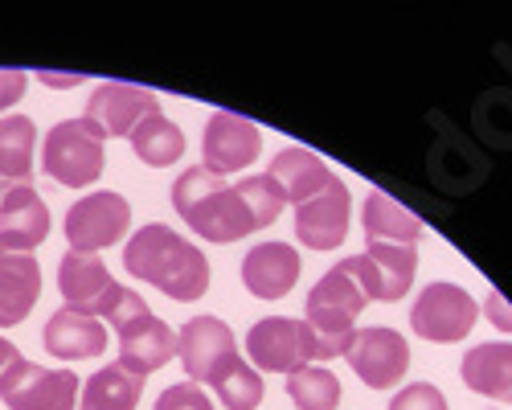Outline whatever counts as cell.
Listing matches in <instances>:
<instances>
[{
  "label": "cell",
  "mask_w": 512,
  "mask_h": 410,
  "mask_svg": "<svg viewBox=\"0 0 512 410\" xmlns=\"http://www.w3.org/2000/svg\"><path fill=\"white\" fill-rule=\"evenodd\" d=\"M213 394L222 398L226 410H254V406L263 402L267 390H263V374H259V369L246 365V361L238 357L230 374H226L218 386H213Z\"/></svg>",
  "instance_id": "cell-28"
},
{
  "label": "cell",
  "mask_w": 512,
  "mask_h": 410,
  "mask_svg": "<svg viewBox=\"0 0 512 410\" xmlns=\"http://www.w3.org/2000/svg\"><path fill=\"white\" fill-rule=\"evenodd\" d=\"M488 316H492V320H500V324L508 328V333H512V312H508V304H504L496 292L488 296Z\"/></svg>",
  "instance_id": "cell-34"
},
{
  "label": "cell",
  "mask_w": 512,
  "mask_h": 410,
  "mask_svg": "<svg viewBox=\"0 0 512 410\" xmlns=\"http://www.w3.org/2000/svg\"><path fill=\"white\" fill-rule=\"evenodd\" d=\"M41 296V267L33 255L0 251V328H17Z\"/></svg>",
  "instance_id": "cell-20"
},
{
  "label": "cell",
  "mask_w": 512,
  "mask_h": 410,
  "mask_svg": "<svg viewBox=\"0 0 512 410\" xmlns=\"http://www.w3.org/2000/svg\"><path fill=\"white\" fill-rule=\"evenodd\" d=\"M50 238V210L33 185H9L0 193V251L33 255Z\"/></svg>",
  "instance_id": "cell-17"
},
{
  "label": "cell",
  "mask_w": 512,
  "mask_h": 410,
  "mask_svg": "<svg viewBox=\"0 0 512 410\" xmlns=\"http://www.w3.org/2000/svg\"><path fill=\"white\" fill-rule=\"evenodd\" d=\"M173 210L181 214V222L209 238V242H238L246 234H254V214L246 197L238 193V185H226L222 177H213L205 169H185L173 185Z\"/></svg>",
  "instance_id": "cell-2"
},
{
  "label": "cell",
  "mask_w": 512,
  "mask_h": 410,
  "mask_svg": "<svg viewBox=\"0 0 512 410\" xmlns=\"http://www.w3.org/2000/svg\"><path fill=\"white\" fill-rule=\"evenodd\" d=\"M152 410H218V406L205 398V390H201L197 382H177V386H168V390L156 398Z\"/></svg>",
  "instance_id": "cell-31"
},
{
  "label": "cell",
  "mask_w": 512,
  "mask_h": 410,
  "mask_svg": "<svg viewBox=\"0 0 512 410\" xmlns=\"http://www.w3.org/2000/svg\"><path fill=\"white\" fill-rule=\"evenodd\" d=\"M132 226V201L115 189H99L78 197L66 210V242L74 255H99L115 246Z\"/></svg>",
  "instance_id": "cell-6"
},
{
  "label": "cell",
  "mask_w": 512,
  "mask_h": 410,
  "mask_svg": "<svg viewBox=\"0 0 512 410\" xmlns=\"http://www.w3.org/2000/svg\"><path fill=\"white\" fill-rule=\"evenodd\" d=\"M476 300L467 296V287L459 283H426L414 308H410V328L422 341H435V345H455L476 328Z\"/></svg>",
  "instance_id": "cell-8"
},
{
  "label": "cell",
  "mask_w": 512,
  "mask_h": 410,
  "mask_svg": "<svg viewBox=\"0 0 512 410\" xmlns=\"http://www.w3.org/2000/svg\"><path fill=\"white\" fill-rule=\"evenodd\" d=\"M152 115H160V103H156V95L148 87H132V82H103V87L91 91L87 115L82 119L95 123L103 136H127L132 140V132Z\"/></svg>",
  "instance_id": "cell-16"
},
{
  "label": "cell",
  "mask_w": 512,
  "mask_h": 410,
  "mask_svg": "<svg viewBox=\"0 0 512 410\" xmlns=\"http://www.w3.org/2000/svg\"><path fill=\"white\" fill-rule=\"evenodd\" d=\"M238 193L246 197V205H250V214H254V226H271L279 214H283V205H287V197H283V189H279V181L275 177H242L238 181Z\"/></svg>",
  "instance_id": "cell-29"
},
{
  "label": "cell",
  "mask_w": 512,
  "mask_h": 410,
  "mask_svg": "<svg viewBox=\"0 0 512 410\" xmlns=\"http://www.w3.org/2000/svg\"><path fill=\"white\" fill-rule=\"evenodd\" d=\"M37 128L29 115H0V181L29 185Z\"/></svg>",
  "instance_id": "cell-25"
},
{
  "label": "cell",
  "mask_w": 512,
  "mask_h": 410,
  "mask_svg": "<svg viewBox=\"0 0 512 410\" xmlns=\"http://www.w3.org/2000/svg\"><path fill=\"white\" fill-rule=\"evenodd\" d=\"M300 271H304V263L291 242H259V246H250L242 259V283H246V292L259 300L291 296L295 283H300Z\"/></svg>",
  "instance_id": "cell-18"
},
{
  "label": "cell",
  "mask_w": 512,
  "mask_h": 410,
  "mask_svg": "<svg viewBox=\"0 0 512 410\" xmlns=\"http://www.w3.org/2000/svg\"><path fill=\"white\" fill-rule=\"evenodd\" d=\"M103 132L87 119H62L50 128L46 144H41V169L50 181L66 185V189H87L103 177Z\"/></svg>",
  "instance_id": "cell-5"
},
{
  "label": "cell",
  "mask_w": 512,
  "mask_h": 410,
  "mask_svg": "<svg viewBox=\"0 0 512 410\" xmlns=\"http://www.w3.org/2000/svg\"><path fill=\"white\" fill-rule=\"evenodd\" d=\"M25 357H21V349L9 341V337H0V386H5V378L13 374V369L21 365Z\"/></svg>",
  "instance_id": "cell-33"
},
{
  "label": "cell",
  "mask_w": 512,
  "mask_h": 410,
  "mask_svg": "<svg viewBox=\"0 0 512 410\" xmlns=\"http://www.w3.org/2000/svg\"><path fill=\"white\" fill-rule=\"evenodd\" d=\"M263 152V132L254 128L246 115L234 111H213L205 123V136H201V169L213 177H230L250 169Z\"/></svg>",
  "instance_id": "cell-11"
},
{
  "label": "cell",
  "mask_w": 512,
  "mask_h": 410,
  "mask_svg": "<svg viewBox=\"0 0 512 410\" xmlns=\"http://www.w3.org/2000/svg\"><path fill=\"white\" fill-rule=\"evenodd\" d=\"M132 148H136V156L144 164H152V169H164V164H177L185 156V132L160 111V115L144 119L140 128L132 132Z\"/></svg>",
  "instance_id": "cell-26"
},
{
  "label": "cell",
  "mask_w": 512,
  "mask_h": 410,
  "mask_svg": "<svg viewBox=\"0 0 512 410\" xmlns=\"http://www.w3.org/2000/svg\"><path fill=\"white\" fill-rule=\"evenodd\" d=\"M345 267L357 283H361V292L381 304H394L410 292V283H414V267H418V246H394V242H369V251L365 255H349Z\"/></svg>",
  "instance_id": "cell-10"
},
{
  "label": "cell",
  "mask_w": 512,
  "mask_h": 410,
  "mask_svg": "<svg viewBox=\"0 0 512 410\" xmlns=\"http://www.w3.org/2000/svg\"><path fill=\"white\" fill-rule=\"evenodd\" d=\"M78 394L82 382L74 369H46L33 361H21L0 386L9 410H78Z\"/></svg>",
  "instance_id": "cell-12"
},
{
  "label": "cell",
  "mask_w": 512,
  "mask_h": 410,
  "mask_svg": "<svg viewBox=\"0 0 512 410\" xmlns=\"http://www.w3.org/2000/svg\"><path fill=\"white\" fill-rule=\"evenodd\" d=\"M369 296L361 292V283L345 271V267H332L316 279V287L308 292L304 304V324L316 333V361H332V357H345L353 337H357V316L365 312Z\"/></svg>",
  "instance_id": "cell-3"
},
{
  "label": "cell",
  "mask_w": 512,
  "mask_h": 410,
  "mask_svg": "<svg viewBox=\"0 0 512 410\" xmlns=\"http://www.w3.org/2000/svg\"><path fill=\"white\" fill-rule=\"evenodd\" d=\"M41 341H46L50 357H58V361H91V357H103V349H107V328H103V320L58 308L46 320Z\"/></svg>",
  "instance_id": "cell-19"
},
{
  "label": "cell",
  "mask_w": 512,
  "mask_h": 410,
  "mask_svg": "<svg viewBox=\"0 0 512 410\" xmlns=\"http://www.w3.org/2000/svg\"><path fill=\"white\" fill-rule=\"evenodd\" d=\"M390 410H447V398L431 382H414L390 398Z\"/></svg>",
  "instance_id": "cell-30"
},
{
  "label": "cell",
  "mask_w": 512,
  "mask_h": 410,
  "mask_svg": "<svg viewBox=\"0 0 512 410\" xmlns=\"http://www.w3.org/2000/svg\"><path fill=\"white\" fill-rule=\"evenodd\" d=\"M123 267L177 304H193L209 292V259L164 222H148L132 234L123 246Z\"/></svg>",
  "instance_id": "cell-1"
},
{
  "label": "cell",
  "mask_w": 512,
  "mask_h": 410,
  "mask_svg": "<svg viewBox=\"0 0 512 410\" xmlns=\"http://www.w3.org/2000/svg\"><path fill=\"white\" fill-rule=\"evenodd\" d=\"M177 357L185 365L189 382L213 390L238 361V345H234L230 324L218 316H193L177 333Z\"/></svg>",
  "instance_id": "cell-9"
},
{
  "label": "cell",
  "mask_w": 512,
  "mask_h": 410,
  "mask_svg": "<svg viewBox=\"0 0 512 410\" xmlns=\"http://www.w3.org/2000/svg\"><path fill=\"white\" fill-rule=\"evenodd\" d=\"M115 333H119V365L132 369L140 378H148L152 369H160L177 357V333L148 304L136 308L132 316H123L115 324Z\"/></svg>",
  "instance_id": "cell-15"
},
{
  "label": "cell",
  "mask_w": 512,
  "mask_h": 410,
  "mask_svg": "<svg viewBox=\"0 0 512 410\" xmlns=\"http://www.w3.org/2000/svg\"><path fill=\"white\" fill-rule=\"evenodd\" d=\"M361 222H365V238H369V242L418 246V238H422V218L410 214L402 201H394L390 193H381V189H373V193L365 197Z\"/></svg>",
  "instance_id": "cell-23"
},
{
  "label": "cell",
  "mask_w": 512,
  "mask_h": 410,
  "mask_svg": "<svg viewBox=\"0 0 512 410\" xmlns=\"http://www.w3.org/2000/svg\"><path fill=\"white\" fill-rule=\"evenodd\" d=\"M0 193H5V189H0Z\"/></svg>",
  "instance_id": "cell-35"
},
{
  "label": "cell",
  "mask_w": 512,
  "mask_h": 410,
  "mask_svg": "<svg viewBox=\"0 0 512 410\" xmlns=\"http://www.w3.org/2000/svg\"><path fill=\"white\" fill-rule=\"evenodd\" d=\"M287 398L300 410H336L340 406V378L324 365H308L287 378Z\"/></svg>",
  "instance_id": "cell-27"
},
{
  "label": "cell",
  "mask_w": 512,
  "mask_h": 410,
  "mask_svg": "<svg viewBox=\"0 0 512 410\" xmlns=\"http://www.w3.org/2000/svg\"><path fill=\"white\" fill-rule=\"evenodd\" d=\"M267 177L279 181V189H283V197H287L291 205H300V201H308L312 193H320L336 173L328 169V164H324L312 148H283V152H275Z\"/></svg>",
  "instance_id": "cell-22"
},
{
  "label": "cell",
  "mask_w": 512,
  "mask_h": 410,
  "mask_svg": "<svg viewBox=\"0 0 512 410\" xmlns=\"http://www.w3.org/2000/svg\"><path fill=\"white\" fill-rule=\"evenodd\" d=\"M246 353H250V365H263L267 374H287V378L320 357L316 333L304 320H291V316H267L254 324L246 333Z\"/></svg>",
  "instance_id": "cell-7"
},
{
  "label": "cell",
  "mask_w": 512,
  "mask_h": 410,
  "mask_svg": "<svg viewBox=\"0 0 512 410\" xmlns=\"http://www.w3.org/2000/svg\"><path fill=\"white\" fill-rule=\"evenodd\" d=\"M349 214H353L349 185L332 177L320 193L295 205V238H300L308 251H336L349 234Z\"/></svg>",
  "instance_id": "cell-14"
},
{
  "label": "cell",
  "mask_w": 512,
  "mask_h": 410,
  "mask_svg": "<svg viewBox=\"0 0 512 410\" xmlns=\"http://www.w3.org/2000/svg\"><path fill=\"white\" fill-rule=\"evenodd\" d=\"M463 386L496 402H512V341H488L463 353Z\"/></svg>",
  "instance_id": "cell-21"
},
{
  "label": "cell",
  "mask_w": 512,
  "mask_h": 410,
  "mask_svg": "<svg viewBox=\"0 0 512 410\" xmlns=\"http://www.w3.org/2000/svg\"><path fill=\"white\" fill-rule=\"evenodd\" d=\"M25 87H29V78H25V70H13V66H0V111H9L13 103H21Z\"/></svg>",
  "instance_id": "cell-32"
},
{
  "label": "cell",
  "mask_w": 512,
  "mask_h": 410,
  "mask_svg": "<svg viewBox=\"0 0 512 410\" xmlns=\"http://www.w3.org/2000/svg\"><path fill=\"white\" fill-rule=\"evenodd\" d=\"M349 365L353 374L369 386V390H394L406 369H410V345L398 328H386V324H373V328H361L349 345Z\"/></svg>",
  "instance_id": "cell-13"
},
{
  "label": "cell",
  "mask_w": 512,
  "mask_h": 410,
  "mask_svg": "<svg viewBox=\"0 0 512 410\" xmlns=\"http://www.w3.org/2000/svg\"><path fill=\"white\" fill-rule=\"evenodd\" d=\"M140 398H144V378L115 361L87 378V386L78 394V410H136Z\"/></svg>",
  "instance_id": "cell-24"
},
{
  "label": "cell",
  "mask_w": 512,
  "mask_h": 410,
  "mask_svg": "<svg viewBox=\"0 0 512 410\" xmlns=\"http://www.w3.org/2000/svg\"><path fill=\"white\" fill-rule=\"evenodd\" d=\"M58 292L66 300L62 308H70L78 316H91V320H107V324H119L123 316L144 308V296H136L132 287H123L99 255L66 251L58 263Z\"/></svg>",
  "instance_id": "cell-4"
}]
</instances>
